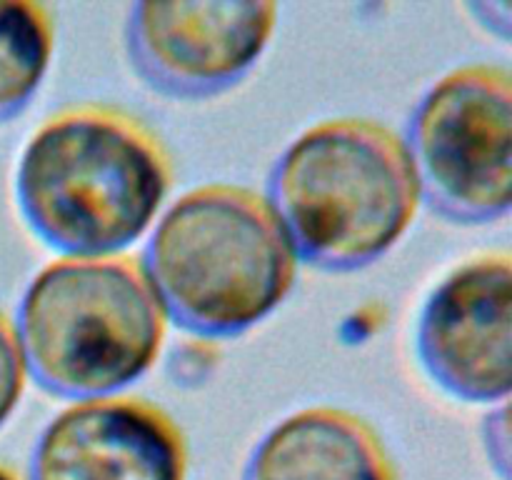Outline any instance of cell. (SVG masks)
Masks as SVG:
<instances>
[{"label":"cell","mask_w":512,"mask_h":480,"mask_svg":"<svg viewBox=\"0 0 512 480\" xmlns=\"http://www.w3.org/2000/svg\"><path fill=\"white\" fill-rule=\"evenodd\" d=\"M173 175L168 148L138 115L75 103L28 135L15 198L28 228L60 255H123L160 218Z\"/></svg>","instance_id":"obj_1"},{"label":"cell","mask_w":512,"mask_h":480,"mask_svg":"<svg viewBox=\"0 0 512 480\" xmlns=\"http://www.w3.org/2000/svg\"><path fill=\"white\" fill-rule=\"evenodd\" d=\"M140 263L168 320L200 340H223L283 305L300 258L265 195L208 183L160 213Z\"/></svg>","instance_id":"obj_2"},{"label":"cell","mask_w":512,"mask_h":480,"mask_svg":"<svg viewBox=\"0 0 512 480\" xmlns=\"http://www.w3.org/2000/svg\"><path fill=\"white\" fill-rule=\"evenodd\" d=\"M265 198L298 258L330 273L378 263L423 203L405 140L368 118L303 130L275 160Z\"/></svg>","instance_id":"obj_3"},{"label":"cell","mask_w":512,"mask_h":480,"mask_svg":"<svg viewBox=\"0 0 512 480\" xmlns=\"http://www.w3.org/2000/svg\"><path fill=\"white\" fill-rule=\"evenodd\" d=\"M28 375L68 400L118 395L163 353L168 315L130 255H60L38 270L13 320Z\"/></svg>","instance_id":"obj_4"},{"label":"cell","mask_w":512,"mask_h":480,"mask_svg":"<svg viewBox=\"0 0 512 480\" xmlns=\"http://www.w3.org/2000/svg\"><path fill=\"white\" fill-rule=\"evenodd\" d=\"M420 198L445 220L485 225L512 205V75L460 65L435 80L405 135Z\"/></svg>","instance_id":"obj_5"},{"label":"cell","mask_w":512,"mask_h":480,"mask_svg":"<svg viewBox=\"0 0 512 480\" xmlns=\"http://www.w3.org/2000/svg\"><path fill=\"white\" fill-rule=\"evenodd\" d=\"M278 25L268 0L135 3L125 45L135 73L153 90L203 100L235 88L258 65Z\"/></svg>","instance_id":"obj_6"},{"label":"cell","mask_w":512,"mask_h":480,"mask_svg":"<svg viewBox=\"0 0 512 480\" xmlns=\"http://www.w3.org/2000/svg\"><path fill=\"white\" fill-rule=\"evenodd\" d=\"M425 373L465 403H508L512 385V265L485 253L450 270L418 320Z\"/></svg>","instance_id":"obj_7"},{"label":"cell","mask_w":512,"mask_h":480,"mask_svg":"<svg viewBox=\"0 0 512 480\" xmlns=\"http://www.w3.org/2000/svg\"><path fill=\"white\" fill-rule=\"evenodd\" d=\"M190 453L173 415L153 400H73L45 430L30 480H188Z\"/></svg>","instance_id":"obj_8"},{"label":"cell","mask_w":512,"mask_h":480,"mask_svg":"<svg viewBox=\"0 0 512 480\" xmlns=\"http://www.w3.org/2000/svg\"><path fill=\"white\" fill-rule=\"evenodd\" d=\"M243 480H398L378 430L360 415L313 405L275 423L250 453Z\"/></svg>","instance_id":"obj_9"},{"label":"cell","mask_w":512,"mask_h":480,"mask_svg":"<svg viewBox=\"0 0 512 480\" xmlns=\"http://www.w3.org/2000/svg\"><path fill=\"white\" fill-rule=\"evenodd\" d=\"M55 50V20L35 0H0V123L15 118L43 85Z\"/></svg>","instance_id":"obj_10"},{"label":"cell","mask_w":512,"mask_h":480,"mask_svg":"<svg viewBox=\"0 0 512 480\" xmlns=\"http://www.w3.org/2000/svg\"><path fill=\"white\" fill-rule=\"evenodd\" d=\"M28 365L20 348L18 330L8 315L0 310V428L18 408L28 385Z\"/></svg>","instance_id":"obj_11"},{"label":"cell","mask_w":512,"mask_h":480,"mask_svg":"<svg viewBox=\"0 0 512 480\" xmlns=\"http://www.w3.org/2000/svg\"><path fill=\"white\" fill-rule=\"evenodd\" d=\"M0 480H23V478H20V475L15 473V470L10 468V465L0 463Z\"/></svg>","instance_id":"obj_12"}]
</instances>
